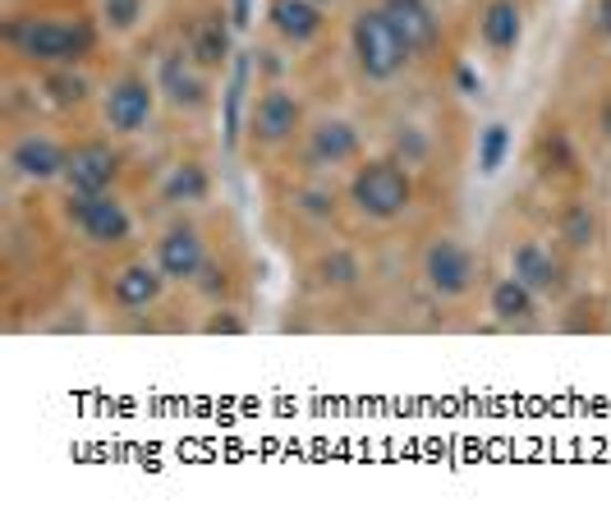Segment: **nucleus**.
Returning a JSON list of instances; mask_svg holds the SVG:
<instances>
[{
	"mask_svg": "<svg viewBox=\"0 0 611 519\" xmlns=\"http://www.w3.org/2000/svg\"><path fill=\"white\" fill-rule=\"evenodd\" d=\"M6 38L28 60H42V65H74L97 42L87 19H23V23H10Z\"/></svg>",
	"mask_w": 611,
	"mask_h": 519,
	"instance_id": "nucleus-1",
	"label": "nucleus"
},
{
	"mask_svg": "<svg viewBox=\"0 0 611 519\" xmlns=\"http://www.w3.org/2000/svg\"><path fill=\"white\" fill-rule=\"evenodd\" d=\"M350 38H354V60H359L363 79H373V83H391L395 74L405 70V60L414 55L410 42L395 33V23H391L382 10L359 14Z\"/></svg>",
	"mask_w": 611,
	"mask_h": 519,
	"instance_id": "nucleus-2",
	"label": "nucleus"
},
{
	"mask_svg": "<svg viewBox=\"0 0 611 519\" xmlns=\"http://www.w3.org/2000/svg\"><path fill=\"white\" fill-rule=\"evenodd\" d=\"M350 198H354V207L363 211V217L395 221L414 198V179H410L405 166H395V162H369L350 179Z\"/></svg>",
	"mask_w": 611,
	"mask_h": 519,
	"instance_id": "nucleus-3",
	"label": "nucleus"
},
{
	"mask_svg": "<svg viewBox=\"0 0 611 519\" xmlns=\"http://www.w3.org/2000/svg\"><path fill=\"white\" fill-rule=\"evenodd\" d=\"M152 83L143 74H120L111 87H106V102H102V115L115 134H138L147 120H152Z\"/></svg>",
	"mask_w": 611,
	"mask_h": 519,
	"instance_id": "nucleus-4",
	"label": "nucleus"
},
{
	"mask_svg": "<svg viewBox=\"0 0 611 519\" xmlns=\"http://www.w3.org/2000/svg\"><path fill=\"white\" fill-rule=\"evenodd\" d=\"M115 170H120V157L106 143H83V147L70 152V162H65V185L79 198H102V194H111Z\"/></svg>",
	"mask_w": 611,
	"mask_h": 519,
	"instance_id": "nucleus-5",
	"label": "nucleus"
},
{
	"mask_svg": "<svg viewBox=\"0 0 611 519\" xmlns=\"http://www.w3.org/2000/svg\"><path fill=\"white\" fill-rule=\"evenodd\" d=\"M423 277H427V286H433L437 294L460 299L474 286V258H469L465 243L437 239L433 249H427V258H423Z\"/></svg>",
	"mask_w": 611,
	"mask_h": 519,
	"instance_id": "nucleus-6",
	"label": "nucleus"
},
{
	"mask_svg": "<svg viewBox=\"0 0 611 519\" xmlns=\"http://www.w3.org/2000/svg\"><path fill=\"white\" fill-rule=\"evenodd\" d=\"M70 221L93 239V243H125L130 239V211L120 207L111 194H102V198H70Z\"/></svg>",
	"mask_w": 611,
	"mask_h": 519,
	"instance_id": "nucleus-7",
	"label": "nucleus"
},
{
	"mask_svg": "<svg viewBox=\"0 0 611 519\" xmlns=\"http://www.w3.org/2000/svg\"><path fill=\"white\" fill-rule=\"evenodd\" d=\"M207 243L194 226H170L162 239H157V267L166 271V281H198V271L207 267Z\"/></svg>",
	"mask_w": 611,
	"mask_h": 519,
	"instance_id": "nucleus-8",
	"label": "nucleus"
},
{
	"mask_svg": "<svg viewBox=\"0 0 611 519\" xmlns=\"http://www.w3.org/2000/svg\"><path fill=\"white\" fill-rule=\"evenodd\" d=\"M299 102L290 97V93H262L258 102H253V111H249V134H253V143H262V147H281L286 138H294V129H299Z\"/></svg>",
	"mask_w": 611,
	"mask_h": 519,
	"instance_id": "nucleus-9",
	"label": "nucleus"
},
{
	"mask_svg": "<svg viewBox=\"0 0 611 519\" xmlns=\"http://www.w3.org/2000/svg\"><path fill=\"white\" fill-rule=\"evenodd\" d=\"M157 83L166 87L170 106H179V111H198V106H207V79H203V65H198L194 55H179V51L162 55V74H157Z\"/></svg>",
	"mask_w": 611,
	"mask_h": 519,
	"instance_id": "nucleus-10",
	"label": "nucleus"
},
{
	"mask_svg": "<svg viewBox=\"0 0 611 519\" xmlns=\"http://www.w3.org/2000/svg\"><path fill=\"white\" fill-rule=\"evenodd\" d=\"M162 286H166V271L157 262H125L111 277V299L120 303V309H152V303L162 299Z\"/></svg>",
	"mask_w": 611,
	"mask_h": 519,
	"instance_id": "nucleus-11",
	"label": "nucleus"
},
{
	"mask_svg": "<svg viewBox=\"0 0 611 519\" xmlns=\"http://www.w3.org/2000/svg\"><path fill=\"white\" fill-rule=\"evenodd\" d=\"M65 162H70V152L60 147L55 138H46V134H28L10 152V166L23 179H55V175H65Z\"/></svg>",
	"mask_w": 611,
	"mask_h": 519,
	"instance_id": "nucleus-12",
	"label": "nucleus"
},
{
	"mask_svg": "<svg viewBox=\"0 0 611 519\" xmlns=\"http://www.w3.org/2000/svg\"><path fill=\"white\" fill-rule=\"evenodd\" d=\"M510 267L534 294H561L566 290V267L547 253L542 243H519V249L510 253Z\"/></svg>",
	"mask_w": 611,
	"mask_h": 519,
	"instance_id": "nucleus-13",
	"label": "nucleus"
},
{
	"mask_svg": "<svg viewBox=\"0 0 611 519\" xmlns=\"http://www.w3.org/2000/svg\"><path fill=\"white\" fill-rule=\"evenodd\" d=\"M382 14L395 23V33L410 42V51L437 46V14L427 10V0H382Z\"/></svg>",
	"mask_w": 611,
	"mask_h": 519,
	"instance_id": "nucleus-14",
	"label": "nucleus"
},
{
	"mask_svg": "<svg viewBox=\"0 0 611 519\" xmlns=\"http://www.w3.org/2000/svg\"><path fill=\"white\" fill-rule=\"evenodd\" d=\"M267 19L286 42H313L322 33V6L318 0H271Z\"/></svg>",
	"mask_w": 611,
	"mask_h": 519,
	"instance_id": "nucleus-15",
	"label": "nucleus"
},
{
	"mask_svg": "<svg viewBox=\"0 0 611 519\" xmlns=\"http://www.w3.org/2000/svg\"><path fill=\"white\" fill-rule=\"evenodd\" d=\"M189 55L198 60L203 70H221L230 60V28H226L221 14H203L189 28Z\"/></svg>",
	"mask_w": 611,
	"mask_h": 519,
	"instance_id": "nucleus-16",
	"label": "nucleus"
},
{
	"mask_svg": "<svg viewBox=\"0 0 611 519\" xmlns=\"http://www.w3.org/2000/svg\"><path fill=\"white\" fill-rule=\"evenodd\" d=\"M309 152H313L318 166H341L359 152V134H354V125H345V120H322V125L313 129Z\"/></svg>",
	"mask_w": 611,
	"mask_h": 519,
	"instance_id": "nucleus-17",
	"label": "nucleus"
},
{
	"mask_svg": "<svg viewBox=\"0 0 611 519\" xmlns=\"http://www.w3.org/2000/svg\"><path fill=\"white\" fill-rule=\"evenodd\" d=\"M483 42L493 46L497 55L515 51V42H519V6H515V0H493V6H487V14H483Z\"/></svg>",
	"mask_w": 611,
	"mask_h": 519,
	"instance_id": "nucleus-18",
	"label": "nucleus"
},
{
	"mask_svg": "<svg viewBox=\"0 0 611 519\" xmlns=\"http://www.w3.org/2000/svg\"><path fill=\"white\" fill-rule=\"evenodd\" d=\"M493 313H497V322H525L534 313V290L519 277L497 281L493 286Z\"/></svg>",
	"mask_w": 611,
	"mask_h": 519,
	"instance_id": "nucleus-19",
	"label": "nucleus"
},
{
	"mask_svg": "<svg viewBox=\"0 0 611 519\" xmlns=\"http://www.w3.org/2000/svg\"><path fill=\"white\" fill-rule=\"evenodd\" d=\"M42 93L55 111H65V106H79L87 97V79H83V70H51L42 79Z\"/></svg>",
	"mask_w": 611,
	"mask_h": 519,
	"instance_id": "nucleus-20",
	"label": "nucleus"
},
{
	"mask_svg": "<svg viewBox=\"0 0 611 519\" xmlns=\"http://www.w3.org/2000/svg\"><path fill=\"white\" fill-rule=\"evenodd\" d=\"M207 194V170L203 166H175L166 179V198L170 203H198Z\"/></svg>",
	"mask_w": 611,
	"mask_h": 519,
	"instance_id": "nucleus-21",
	"label": "nucleus"
},
{
	"mask_svg": "<svg viewBox=\"0 0 611 519\" xmlns=\"http://www.w3.org/2000/svg\"><path fill=\"white\" fill-rule=\"evenodd\" d=\"M244 87H249V60H235V74L226 87V143H239V111H244Z\"/></svg>",
	"mask_w": 611,
	"mask_h": 519,
	"instance_id": "nucleus-22",
	"label": "nucleus"
},
{
	"mask_svg": "<svg viewBox=\"0 0 611 519\" xmlns=\"http://www.w3.org/2000/svg\"><path fill=\"white\" fill-rule=\"evenodd\" d=\"M506 152H510V129L506 125H487L483 138H478V170L483 175H497L501 162H506Z\"/></svg>",
	"mask_w": 611,
	"mask_h": 519,
	"instance_id": "nucleus-23",
	"label": "nucleus"
},
{
	"mask_svg": "<svg viewBox=\"0 0 611 519\" xmlns=\"http://www.w3.org/2000/svg\"><path fill=\"white\" fill-rule=\"evenodd\" d=\"M561 235L570 249H589L593 235H598V221H593V211L589 207H570L566 217H561Z\"/></svg>",
	"mask_w": 611,
	"mask_h": 519,
	"instance_id": "nucleus-24",
	"label": "nucleus"
},
{
	"mask_svg": "<svg viewBox=\"0 0 611 519\" xmlns=\"http://www.w3.org/2000/svg\"><path fill=\"white\" fill-rule=\"evenodd\" d=\"M102 14L111 23V33H130L143 14V0H102Z\"/></svg>",
	"mask_w": 611,
	"mask_h": 519,
	"instance_id": "nucleus-25",
	"label": "nucleus"
},
{
	"mask_svg": "<svg viewBox=\"0 0 611 519\" xmlns=\"http://www.w3.org/2000/svg\"><path fill=\"white\" fill-rule=\"evenodd\" d=\"M207 331H211V335H239V331H244V318H235V313H217V318L207 322Z\"/></svg>",
	"mask_w": 611,
	"mask_h": 519,
	"instance_id": "nucleus-26",
	"label": "nucleus"
},
{
	"mask_svg": "<svg viewBox=\"0 0 611 519\" xmlns=\"http://www.w3.org/2000/svg\"><path fill=\"white\" fill-rule=\"evenodd\" d=\"M198 281L207 286L203 294H221V290H226V277H221V271H217V267H211V262H207V267L198 271Z\"/></svg>",
	"mask_w": 611,
	"mask_h": 519,
	"instance_id": "nucleus-27",
	"label": "nucleus"
},
{
	"mask_svg": "<svg viewBox=\"0 0 611 519\" xmlns=\"http://www.w3.org/2000/svg\"><path fill=\"white\" fill-rule=\"evenodd\" d=\"M593 23H598V33H602V38H611V0H598Z\"/></svg>",
	"mask_w": 611,
	"mask_h": 519,
	"instance_id": "nucleus-28",
	"label": "nucleus"
},
{
	"mask_svg": "<svg viewBox=\"0 0 611 519\" xmlns=\"http://www.w3.org/2000/svg\"><path fill=\"white\" fill-rule=\"evenodd\" d=\"M322 277H335V281H350V277H354V271H350V262H345V258H335V267H331V262L322 267Z\"/></svg>",
	"mask_w": 611,
	"mask_h": 519,
	"instance_id": "nucleus-29",
	"label": "nucleus"
},
{
	"mask_svg": "<svg viewBox=\"0 0 611 519\" xmlns=\"http://www.w3.org/2000/svg\"><path fill=\"white\" fill-rule=\"evenodd\" d=\"M235 23H239V28L249 23V0H235Z\"/></svg>",
	"mask_w": 611,
	"mask_h": 519,
	"instance_id": "nucleus-30",
	"label": "nucleus"
},
{
	"mask_svg": "<svg viewBox=\"0 0 611 519\" xmlns=\"http://www.w3.org/2000/svg\"><path fill=\"white\" fill-rule=\"evenodd\" d=\"M318 6H335V0H318Z\"/></svg>",
	"mask_w": 611,
	"mask_h": 519,
	"instance_id": "nucleus-31",
	"label": "nucleus"
}]
</instances>
